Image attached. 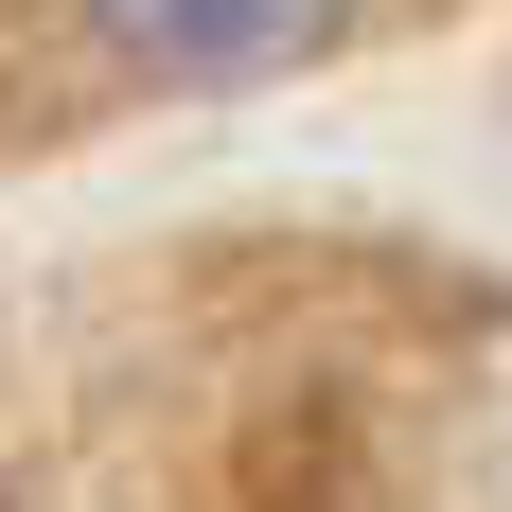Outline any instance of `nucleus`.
<instances>
[{"label": "nucleus", "mask_w": 512, "mask_h": 512, "mask_svg": "<svg viewBox=\"0 0 512 512\" xmlns=\"http://www.w3.org/2000/svg\"><path fill=\"white\" fill-rule=\"evenodd\" d=\"M106 36L142 53V71H177V89H248V71H283V53H318L354 0H89Z\"/></svg>", "instance_id": "1"}]
</instances>
